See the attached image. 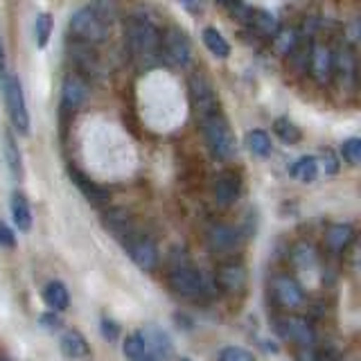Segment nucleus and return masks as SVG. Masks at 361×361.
Segmentation results:
<instances>
[{
  "mask_svg": "<svg viewBox=\"0 0 361 361\" xmlns=\"http://www.w3.org/2000/svg\"><path fill=\"white\" fill-rule=\"evenodd\" d=\"M68 32L73 34L75 41L95 45L109 39V20L102 16L95 7H84L73 14Z\"/></svg>",
  "mask_w": 361,
  "mask_h": 361,
  "instance_id": "7ed1b4c3",
  "label": "nucleus"
},
{
  "mask_svg": "<svg viewBox=\"0 0 361 361\" xmlns=\"http://www.w3.org/2000/svg\"><path fill=\"white\" fill-rule=\"evenodd\" d=\"M357 61L350 50H343L334 54V75H338V79H341L343 84H355V75H357Z\"/></svg>",
  "mask_w": 361,
  "mask_h": 361,
  "instance_id": "5701e85b",
  "label": "nucleus"
},
{
  "mask_svg": "<svg viewBox=\"0 0 361 361\" xmlns=\"http://www.w3.org/2000/svg\"><path fill=\"white\" fill-rule=\"evenodd\" d=\"M68 52L73 54V61L77 66L79 73L84 75H95L97 73V66H99V59L95 50L90 48L88 43H82V41H73V45H68Z\"/></svg>",
  "mask_w": 361,
  "mask_h": 361,
  "instance_id": "2eb2a0df",
  "label": "nucleus"
},
{
  "mask_svg": "<svg viewBox=\"0 0 361 361\" xmlns=\"http://www.w3.org/2000/svg\"><path fill=\"white\" fill-rule=\"evenodd\" d=\"M353 240H355V228L350 224H334L325 233V242L330 246V251L334 253L345 251V248L353 244Z\"/></svg>",
  "mask_w": 361,
  "mask_h": 361,
  "instance_id": "a211bd4d",
  "label": "nucleus"
},
{
  "mask_svg": "<svg viewBox=\"0 0 361 361\" xmlns=\"http://www.w3.org/2000/svg\"><path fill=\"white\" fill-rule=\"evenodd\" d=\"M178 3L183 5L190 14H201L203 11V0H178Z\"/></svg>",
  "mask_w": 361,
  "mask_h": 361,
  "instance_id": "58836bf2",
  "label": "nucleus"
},
{
  "mask_svg": "<svg viewBox=\"0 0 361 361\" xmlns=\"http://www.w3.org/2000/svg\"><path fill=\"white\" fill-rule=\"evenodd\" d=\"M3 154H5V161H7V169L11 178H23V158H20V149H18V142L14 138V133L5 131L3 133Z\"/></svg>",
  "mask_w": 361,
  "mask_h": 361,
  "instance_id": "6ab92c4d",
  "label": "nucleus"
},
{
  "mask_svg": "<svg viewBox=\"0 0 361 361\" xmlns=\"http://www.w3.org/2000/svg\"><path fill=\"white\" fill-rule=\"evenodd\" d=\"M293 262H296V267L305 269V267H312L316 262V253L314 248L310 244H298L296 251H293Z\"/></svg>",
  "mask_w": 361,
  "mask_h": 361,
  "instance_id": "473e14b6",
  "label": "nucleus"
},
{
  "mask_svg": "<svg viewBox=\"0 0 361 361\" xmlns=\"http://www.w3.org/2000/svg\"><path fill=\"white\" fill-rule=\"evenodd\" d=\"M122 350H124V357L131 359V361H140V359L147 357V348H145V341H142L140 332L129 334L127 338H124Z\"/></svg>",
  "mask_w": 361,
  "mask_h": 361,
  "instance_id": "c85d7f7f",
  "label": "nucleus"
},
{
  "mask_svg": "<svg viewBox=\"0 0 361 361\" xmlns=\"http://www.w3.org/2000/svg\"><path fill=\"white\" fill-rule=\"evenodd\" d=\"M190 54L192 48L185 32H180L178 27H167L161 34V61L176 68H185L190 63Z\"/></svg>",
  "mask_w": 361,
  "mask_h": 361,
  "instance_id": "39448f33",
  "label": "nucleus"
},
{
  "mask_svg": "<svg viewBox=\"0 0 361 361\" xmlns=\"http://www.w3.org/2000/svg\"><path fill=\"white\" fill-rule=\"evenodd\" d=\"M208 246L212 253L217 255H231L235 253V248L240 246V233L233 226L217 224L208 231Z\"/></svg>",
  "mask_w": 361,
  "mask_h": 361,
  "instance_id": "9d476101",
  "label": "nucleus"
},
{
  "mask_svg": "<svg viewBox=\"0 0 361 361\" xmlns=\"http://www.w3.org/2000/svg\"><path fill=\"white\" fill-rule=\"evenodd\" d=\"M147 353H152L154 359H167L172 355V338L167 336V332L158 325H147L140 332Z\"/></svg>",
  "mask_w": 361,
  "mask_h": 361,
  "instance_id": "ddd939ff",
  "label": "nucleus"
},
{
  "mask_svg": "<svg viewBox=\"0 0 361 361\" xmlns=\"http://www.w3.org/2000/svg\"><path fill=\"white\" fill-rule=\"evenodd\" d=\"M124 244H127V251H129L131 259L142 271H154L156 269L158 251H156V246H154L152 240H147V237H129Z\"/></svg>",
  "mask_w": 361,
  "mask_h": 361,
  "instance_id": "9b49d317",
  "label": "nucleus"
},
{
  "mask_svg": "<svg viewBox=\"0 0 361 361\" xmlns=\"http://www.w3.org/2000/svg\"><path fill=\"white\" fill-rule=\"evenodd\" d=\"M127 48L140 71H152L161 63V30L152 20L133 16L127 23Z\"/></svg>",
  "mask_w": 361,
  "mask_h": 361,
  "instance_id": "f257e3e1",
  "label": "nucleus"
},
{
  "mask_svg": "<svg viewBox=\"0 0 361 361\" xmlns=\"http://www.w3.org/2000/svg\"><path fill=\"white\" fill-rule=\"evenodd\" d=\"M278 330L280 334L289 338L291 343H298L300 348H312L316 343V332L314 327L305 321V319H298V316H289V319H282L278 323Z\"/></svg>",
  "mask_w": 361,
  "mask_h": 361,
  "instance_id": "1a4fd4ad",
  "label": "nucleus"
},
{
  "mask_svg": "<svg viewBox=\"0 0 361 361\" xmlns=\"http://www.w3.org/2000/svg\"><path fill=\"white\" fill-rule=\"evenodd\" d=\"M180 361H190V359H180Z\"/></svg>",
  "mask_w": 361,
  "mask_h": 361,
  "instance_id": "a18cd8bd",
  "label": "nucleus"
},
{
  "mask_svg": "<svg viewBox=\"0 0 361 361\" xmlns=\"http://www.w3.org/2000/svg\"><path fill=\"white\" fill-rule=\"evenodd\" d=\"M240 190H242V180L233 172H224L214 180V199H217L221 206H231V203L240 197Z\"/></svg>",
  "mask_w": 361,
  "mask_h": 361,
  "instance_id": "dca6fc26",
  "label": "nucleus"
},
{
  "mask_svg": "<svg viewBox=\"0 0 361 361\" xmlns=\"http://www.w3.org/2000/svg\"><path fill=\"white\" fill-rule=\"evenodd\" d=\"M99 330H102V336H104L106 341H116V338L120 336V325L113 319H109V316H102Z\"/></svg>",
  "mask_w": 361,
  "mask_h": 361,
  "instance_id": "c9c22d12",
  "label": "nucleus"
},
{
  "mask_svg": "<svg viewBox=\"0 0 361 361\" xmlns=\"http://www.w3.org/2000/svg\"><path fill=\"white\" fill-rule=\"evenodd\" d=\"M237 0H217V5H224V7H233Z\"/></svg>",
  "mask_w": 361,
  "mask_h": 361,
  "instance_id": "79ce46f5",
  "label": "nucleus"
},
{
  "mask_svg": "<svg viewBox=\"0 0 361 361\" xmlns=\"http://www.w3.org/2000/svg\"><path fill=\"white\" fill-rule=\"evenodd\" d=\"M140 361H156L154 357H145V359H140Z\"/></svg>",
  "mask_w": 361,
  "mask_h": 361,
  "instance_id": "c03bdc74",
  "label": "nucleus"
},
{
  "mask_svg": "<svg viewBox=\"0 0 361 361\" xmlns=\"http://www.w3.org/2000/svg\"><path fill=\"white\" fill-rule=\"evenodd\" d=\"M319 361H341V359H336V357H319Z\"/></svg>",
  "mask_w": 361,
  "mask_h": 361,
  "instance_id": "37998d69",
  "label": "nucleus"
},
{
  "mask_svg": "<svg viewBox=\"0 0 361 361\" xmlns=\"http://www.w3.org/2000/svg\"><path fill=\"white\" fill-rule=\"evenodd\" d=\"M71 176H75V180L79 183V188L84 190V195L88 197V199H93V201H104L106 199V192H102L95 183H88V180L82 176V174H77V172H73Z\"/></svg>",
  "mask_w": 361,
  "mask_h": 361,
  "instance_id": "f704fd0d",
  "label": "nucleus"
},
{
  "mask_svg": "<svg viewBox=\"0 0 361 361\" xmlns=\"http://www.w3.org/2000/svg\"><path fill=\"white\" fill-rule=\"evenodd\" d=\"M169 287H172V291L178 293V296L197 298L206 291V282H203V276L199 271L190 267H178L169 274Z\"/></svg>",
  "mask_w": 361,
  "mask_h": 361,
  "instance_id": "0eeeda50",
  "label": "nucleus"
},
{
  "mask_svg": "<svg viewBox=\"0 0 361 361\" xmlns=\"http://www.w3.org/2000/svg\"><path fill=\"white\" fill-rule=\"evenodd\" d=\"M0 90H3L7 113H9L11 124H14V129L23 135H27L30 133V111L25 104V95H23V84H20L18 75L9 73L3 79V84H0Z\"/></svg>",
  "mask_w": 361,
  "mask_h": 361,
  "instance_id": "20e7f679",
  "label": "nucleus"
},
{
  "mask_svg": "<svg viewBox=\"0 0 361 361\" xmlns=\"http://www.w3.org/2000/svg\"><path fill=\"white\" fill-rule=\"evenodd\" d=\"M203 43H206V48H208L214 56H217V59H226V56L231 54V45H228V41H226L214 27H206V30H203Z\"/></svg>",
  "mask_w": 361,
  "mask_h": 361,
  "instance_id": "bb28decb",
  "label": "nucleus"
},
{
  "mask_svg": "<svg viewBox=\"0 0 361 361\" xmlns=\"http://www.w3.org/2000/svg\"><path fill=\"white\" fill-rule=\"evenodd\" d=\"M0 246L3 248H14L16 246V237L11 233V228L7 224L0 221Z\"/></svg>",
  "mask_w": 361,
  "mask_h": 361,
  "instance_id": "e433bc0d",
  "label": "nucleus"
},
{
  "mask_svg": "<svg viewBox=\"0 0 361 361\" xmlns=\"http://www.w3.org/2000/svg\"><path fill=\"white\" fill-rule=\"evenodd\" d=\"M11 219H14L16 228L20 233L32 231V210H30V203H27L25 195H20V192H14V195H11Z\"/></svg>",
  "mask_w": 361,
  "mask_h": 361,
  "instance_id": "aec40b11",
  "label": "nucleus"
},
{
  "mask_svg": "<svg viewBox=\"0 0 361 361\" xmlns=\"http://www.w3.org/2000/svg\"><path fill=\"white\" fill-rule=\"evenodd\" d=\"M310 73L319 84H327L334 77V52L323 43H314L310 50Z\"/></svg>",
  "mask_w": 361,
  "mask_h": 361,
  "instance_id": "6e6552de",
  "label": "nucleus"
},
{
  "mask_svg": "<svg viewBox=\"0 0 361 361\" xmlns=\"http://www.w3.org/2000/svg\"><path fill=\"white\" fill-rule=\"evenodd\" d=\"M341 154L350 165H359L361 163V140L359 138H350L343 142Z\"/></svg>",
  "mask_w": 361,
  "mask_h": 361,
  "instance_id": "72a5a7b5",
  "label": "nucleus"
},
{
  "mask_svg": "<svg viewBox=\"0 0 361 361\" xmlns=\"http://www.w3.org/2000/svg\"><path fill=\"white\" fill-rule=\"evenodd\" d=\"M276 48L280 54H293L298 48V37L293 30H278L276 34Z\"/></svg>",
  "mask_w": 361,
  "mask_h": 361,
  "instance_id": "c756f323",
  "label": "nucleus"
},
{
  "mask_svg": "<svg viewBox=\"0 0 361 361\" xmlns=\"http://www.w3.org/2000/svg\"><path fill=\"white\" fill-rule=\"evenodd\" d=\"M217 361H255V355L240 345H226L219 350Z\"/></svg>",
  "mask_w": 361,
  "mask_h": 361,
  "instance_id": "7c9ffc66",
  "label": "nucleus"
},
{
  "mask_svg": "<svg viewBox=\"0 0 361 361\" xmlns=\"http://www.w3.org/2000/svg\"><path fill=\"white\" fill-rule=\"evenodd\" d=\"M291 176L302 180V183H312L319 176V161L314 156H302L300 161L291 165Z\"/></svg>",
  "mask_w": 361,
  "mask_h": 361,
  "instance_id": "a878e982",
  "label": "nucleus"
},
{
  "mask_svg": "<svg viewBox=\"0 0 361 361\" xmlns=\"http://www.w3.org/2000/svg\"><path fill=\"white\" fill-rule=\"evenodd\" d=\"M246 147H248V152H251L253 156H259V158H267V156H271V152H274V145H271L269 133L262 131V129L248 131Z\"/></svg>",
  "mask_w": 361,
  "mask_h": 361,
  "instance_id": "393cba45",
  "label": "nucleus"
},
{
  "mask_svg": "<svg viewBox=\"0 0 361 361\" xmlns=\"http://www.w3.org/2000/svg\"><path fill=\"white\" fill-rule=\"evenodd\" d=\"M43 300L48 302V307L52 312H61L71 305V293H68V289L63 287V282L52 280L43 289Z\"/></svg>",
  "mask_w": 361,
  "mask_h": 361,
  "instance_id": "4be33fe9",
  "label": "nucleus"
},
{
  "mask_svg": "<svg viewBox=\"0 0 361 361\" xmlns=\"http://www.w3.org/2000/svg\"><path fill=\"white\" fill-rule=\"evenodd\" d=\"M199 124L203 129V138H206L208 149L214 158H219V161H228V158L235 156V149H237L235 133L231 131V124L226 122L221 111L206 118V120H201Z\"/></svg>",
  "mask_w": 361,
  "mask_h": 361,
  "instance_id": "f03ea898",
  "label": "nucleus"
},
{
  "mask_svg": "<svg viewBox=\"0 0 361 361\" xmlns=\"http://www.w3.org/2000/svg\"><path fill=\"white\" fill-rule=\"evenodd\" d=\"M274 296L282 307H287V310L300 307L305 300V293H302L300 285L289 276H278L274 280Z\"/></svg>",
  "mask_w": 361,
  "mask_h": 361,
  "instance_id": "f8f14e48",
  "label": "nucleus"
},
{
  "mask_svg": "<svg viewBox=\"0 0 361 361\" xmlns=\"http://www.w3.org/2000/svg\"><path fill=\"white\" fill-rule=\"evenodd\" d=\"M190 97H192V106L197 111L199 122L214 116V113H219L217 93H214L212 84L203 75H195L190 79Z\"/></svg>",
  "mask_w": 361,
  "mask_h": 361,
  "instance_id": "423d86ee",
  "label": "nucleus"
},
{
  "mask_svg": "<svg viewBox=\"0 0 361 361\" xmlns=\"http://www.w3.org/2000/svg\"><path fill=\"white\" fill-rule=\"evenodd\" d=\"M296 361H319V355H316L312 348H300L296 355Z\"/></svg>",
  "mask_w": 361,
  "mask_h": 361,
  "instance_id": "ea45409f",
  "label": "nucleus"
},
{
  "mask_svg": "<svg viewBox=\"0 0 361 361\" xmlns=\"http://www.w3.org/2000/svg\"><path fill=\"white\" fill-rule=\"evenodd\" d=\"M61 353L68 359H86L90 355V345L77 330H71L61 336Z\"/></svg>",
  "mask_w": 361,
  "mask_h": 361,
  "instance_id": "412c9836",
  "label": "nucleus"
},
{
  "mask_svg": "<svg viewBox=\"0 0 361 361\" xmlns=\"http://www.w3.org/2000/svg\"><path fill=\"white\" fill-rule=\"evenodd\" d=\"M246 20H248V25H251L255 32L262 34V37H274V34L278 32L276 18L271 14H267V11H262V9H248Z\"/></svg>",
  "mask_w": 361,
  "mask_h": 361,
  "instance_id": "b1692460",
  "label": "nucleus"
},
{
  "mask_svg": "<svg viewBox=\"0 0 361 361\" xmlns=\"http://www.w3.org/2000/svg\"><path fill=\"white\" fill-rule=\"evenodd\" d=\"M274 131H276V135L278 138L285 142V145H296V142H300V138H302V133H300V129L293 124L289 118H278L276 122H274Z\"/></svg>",
  "mask_w": 361,
  "mask_h": 361,
  "instance_id": "cd10ccee",
  "label": "nucleus"
},
{
  "mask_svg": "<svg viewBox=\"0 0 361 361\" xmlns=\"http://www.w3.org/2000/svg\"><path fill=\"white\" fill-rule=\"evenodd\" d=\"M323 167H325V174H336L338 172V161H336V156L330 149H325V154H323Z\"/></svg>",
  "mask_w": 361,
  "mask_h": 361,
  "instance_id": "4c0bfd02",
  "label": "nucleus"
},
{
  "mask_svg": "<svg viewBox=\"0 0 361 361\" xmlns=\"http://www.w3.org/2000/svg\"><path fill=\"white\" fill-rule=\"evenodd\" d=\"M88 97V84L82 75H68L63 79L61 86V99H63V109L75 111L86 102Z\"/></svg>",
  "mask_w": 361,
  "mask_h": 361,
  "instance_id": "4468645a",
  "label": "nucleus"
},
{
  "mask_svg": "<svg viewBox=\"0 0 361 361\" xmlns=\"http://www.w3.org/2000/svg\"><path fill=\"white\" fill-rule=\"evenodd\" d=\"M41 323L43 325H48V327H52V330H56V327H61V319L56 314H43L41 316Z\"/></svg>",
  "mask_w": 361,
  "mask_h": 361,
  "instance_id": "a19ab883",
  "label": "nucleus"
},
{
  "mask_svg": "<svg viewBox=\"0 0 361 361\" xmlns=\"http://www.w3.org/2000/svg\"><path fill=\"white\" fill-rule=\"evenodd\" d=\"M217 282L231 293H240L246 287V271L240 264H224L217 271Z\"/></svg>",
  "mask_w": 361,
  "mask_h": 361,
  "instance_id": "f3484780",
  "label": "nucleus"
},
{
  "mask_svg": "<svg viewBox=\"0 0 361 361\" xmlns=\"http://www.w3.org/2000/svg\"><path fill=\"white\" fill-rule=\"evenodd\" d=\"M34 32H37V43L39 48H45L52 34V16L50 14H39L37 23H34Z\"/></svg>",
  "mask_w": 361,
  "mask_h": 361,
  "instance_id": "2f4dec72",
  "label": "nucleus"
}]
</instances>
